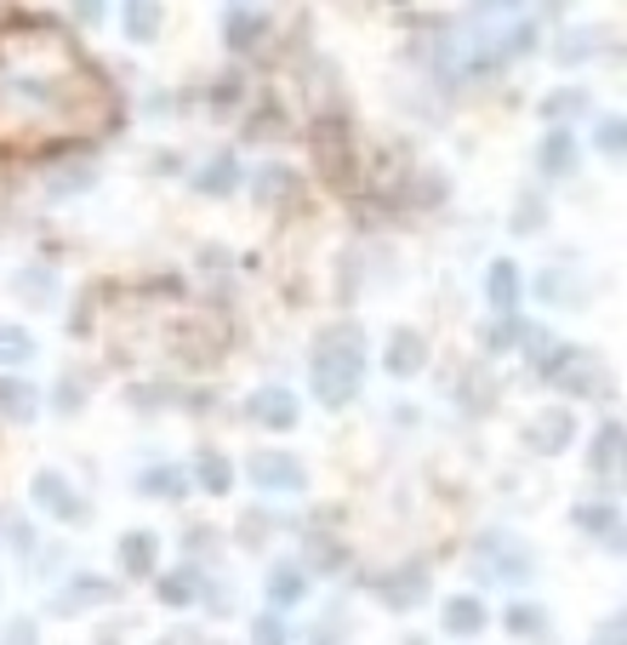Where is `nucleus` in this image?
<instances>
[{
  "instance_id": "f257e3e1",
  "label": "nucleus",
  "mask_w": 627,
  "mask_h": 645,
  "mask_svg": "<svg viewBox=\"0 0 627 645\" xmlns=\"http://www.w3.org/2000/svg\"><path fill=\"white\" fill-rule=\"evenodd\" d=\"M114 97L81 46L52 23H12L0 35V143L35 148L86 138L109 120Z\"/></svg>"
},
{
  "instance_id": "f03ea898",
  "label": "nucleus",
  "mask_w": 627,
  "mask_h": 645,
  "mask_svg": "<svg viewBox=\"0 0 627 645\" xmlns=\"http://www.w3.org/2000/svg\"><path fill=\"white\" fill-rule=\"evenodd\" d=\"M365 378V337L360 326H331L314 343V394L319 406H348Z\"/></svg>"
},
{
  "instance_id": "7ed1b4c3",
  "label": "nucleus",
  "mask_w": 627,
  "mask_h": 645,
  "mask_svg": "<svg viewBox=\"0 0 627 645\" xmlns=\"http://www.w3.org/2000/svg\"><path fill=\"white\" fill-rule=\"evenodd\" d=\"M473 572L485 583H524L531 577V554H524V542H514L508 531H485L473 542Z\"/></svg>"
},
{
  "instance_id": "20e7f679",
  "label": "nucleus",
  "mask_w": 627,
  "mask_h": 645,
  "mask_svg": "<svg viewBox=\"0 0 627 645\" xmlns=\"http://www.w3.org/2000/svg\"><path fill=\"white\" fill-rule=\"evenodd\" d=\"M29 498H35V509H40V514L69 519V526H86V519H92V509L81 503V491H74V486L58 475V468H40L35 486H29Z\"/></svg>"
},
{
  "instance_id": "39448f33",
  "label": "nucleus",
  "mask_w": 627,
  "mask_h": 645,
  "mask_svg": "<svg viewBox=\"0 0 627 645\" xmlns=\"http://www.w3.org/2000/svg\"><path fill=\"white\" fill-rule=\"evenodd\" d=\"M422 594H429V565H399V572H383V577H376V600H383L388 611L422 606Z\"/></svg>"
},
{
  "instance_id": "423d86ee",
  "label": "nucleus",
  "mask_w": 627,
  "mask_h": 645,
  "mask_svg": "<svg viewBox=\"0 0 627 645\" xmlns=\"http://www.w3.org/2000/svg\"><path fill=\"white\" fill-rule=\"evenodd\" d=\"M570 434H576V411H536L531 423H524V445L531 452H542V457H554V452H565L570 445Z\"/></svg>"
},
{
  "instance_id": "0eeeda50",
  "label": "nucleus",
  "mask_w": 627,
  "mask_h": 645,
  "mask_svg": "<svg viewBox=\"0 0 627 645\" xmlns=\"http://www.w3.org/2000/svg\"><path fill=\"white\" fill-rule=\"evenodd\" d=\"M245 417H251V423H263V429H297L303 406H297L291 389H257V394L245 401Z\"/></svg>"
},
{
  "instance_id": "6e6552de",
  "label": "nucleus",
  "mask_w": 627,
  "mask_h": 645,
  "mask_svg": "<svg viewBox=\"0 0 627 645\" xmlns=\"http://www.w3.org/2000/svg\"><path fill=\"white\" fill-rule=\"evenodd\" d=\"M245 475L257 480L263 491H303V480H309V475H303V463L286 457V452H257Z\"/></svg>"
},
{
  "instance_id": "1a4fd4ad",
  "label": "nucleus",
  "mask_w": 627,
  "mask_h": 645,
  "mask_svg": "<svg viewBox=\"0 0 627 645\" xmlns=\"http://www.w3.org/2000/svg\"><path fill=\"white\" fill-rule=\"evenodd\" d=\"M104 600H114L109 577H74V583H63V594H52V611L58 617H81V611L104 606Z\"/></svg>"
},
{
  "instance_id": "9d476101",
  "label": "nucleus",
  "mask_w": 627,
  "mask_h": 645,
  "mask_svg": "<svg viewBox=\"0 0 627 645\" xmlns=\"http://www.w3.org/2000/svg\"><path fill=\"white\" fill-rule=\"evenodd\" d=\"M383 366L394 371V378H417V371L429 366V337H422V332H411V326H399V332L388 337V355H383Z\"/></svg>"
},
{
  "instance_id": "9b49d317",
  "label": "nucleus",
  "mask_w": 627,
  "mask_h": 645,
  "mask_svg": "<svg viewBox=\"0 0 627 645\" xmlns=\"http://www.w3.org/2000/svg\"><path fill=\"white\" fill-rule=\"evenodd\" d=\"M314 148H319V166H325V178H331V183L354 178V160H348V132L342 127H319Z\"/></svg>"
},
{
  "instance_id": "f8f14e48",
  "label": "nucleus",
  "mask_w": 627,
  "mask_h": 645,
  "mask_svg": "<svg viewBox=\"0 0 627 645\" xmlns=\"http://www.w3.org/2000/svg\"><path fill=\"white\" fill-rule=\"evenodd\" d=\"M554 383H565L570 394H599V360H593L588 349H565Z\"/></svg>"
},
{
  "instance_id": "ddd939ff",
  "label": "nucleus",
  "mask_w": 627,
  "mask_h": 645,
  "mask_svg": "<svg viewBox=\"0 0 627 645\" xmlns=\"http://www.w3.org/2000/svg\"><path fill=\"white\" fill-rule=\"evenodd\" d=\"M155 531H125L120 537V572L125 577H155Z\"/></svg>"
},
{
  "instance_id": "4468645a",
  "label": "nucleus",
  "mask_w": 627,
  "mask_h": 645,
  "mask_svg": "<svg viewBox=\"0 0 627 645\" xmlns=\"http://www.w3.org/2000/svg\"><path fill=\"white\" fill-rule=\"evenodd\" d=\"M485 623H491V611H485L480 594H457V600L445 606V629H450V634H462V640H468V634H480Z\"/></svg>"
},
{
  "instance_id": "2eb2a0df",
  "label": "nucleus",
  "mask_w": 627,
  "mask_h": 645,
  "mask_svg": "<svg viewBox=\"0 0 627 645\" xmlns=\"http://www.w3.org/2000/svg\"><path fill=\"white\" fill-rule=\"evenodd\" d=\"M485 297H491V309L496 314H514L519 309V268L502 258V263H491V275H485Z\"/></svg>"
},
{
  "instance_id": "dca6fc26",
  "label": "nucleus",
  "mask_w": 627,
  "mask_h": 645,
  "mask_svg": "<svg viewBox=\"0 0 627 645\" xmlns=\"http://www.w3.org/2000/svg\"><path fill=\"white\" fill-rule=\"evenodd\" d=\"M303 594H309V577L297 572V565H274V572H268V606H274V611L297 606Z\"/></svg>"
},
{
  "instance_id": "f3484780",
  "label": "nucleus",
  "mask_w": 627,
  "mask_h": 645,
  "mask_svg": "<svg viewBox=\"0 0 627 645\" xmlns=\"http://www.w3.org/2000/svg\"><path fill=\"white\" fill-rule=\"evenodd\" d=\"M35 406H40L35 383H23V378H0V417H17V423H29Z\"/></svg>"
},
{
  "instance_id": "a211bd4d",
  "label": "nucleus",
  "mask_w": 627,
  "mask_h": 645,
  "mask_svg": "<svg viewBox=\"0 0 627 645\" xmlns=\"http://www.w3.org/2000/svg\"><path fill=\"white\" fill-rule=\"evenodd\" d=\"M234 183H240V160L234 155H212L206 166H200V178H194L200 194H229Z\"/></svg>"
},
{
  "instance_id": "6ab92c4d",
  "label": "nucleus",
  "mask_w": 627,
  "mask_h": 645,
  "mask_svg": "<svg viewBox=\"0 0 627 645\" xmlns=\"http://www.w3.org/2000/svg\"><path fill=\"white\" fill-rule=\"evenodd\" d=\"M622 452H627V434H622V423L611 417V423L593 434V468H599V475H616V468H622Z\"/></svg>"
},
{
  "instance_id": "aec40b11",
  "label": "nucleus",
  "mask_w": 627,
  "mask_h": 645,
  "mask_svg": "<svg viewBox=\"0 0 627 645\" xmlns=\"http://www.w3.org/2000/svg\"><path fill=\"white\" fill-rule=\"evenodd\" d=\"M155 594H160V606H194L200 600V572H166L160 583H155Z\"/></svg>"
},
{
  "instance_id": "412c9836",
  "label": "nucleus",
  "mask_w": 627,
  "mask_h": 645,
  "mask_svg": "<svg viewBox=\"0 0 627 645\" xmlns=\"http://www.w3.org/2000/svg\"><path fill=\"white\" fill-rule=\"evenodd\" d=\"M194 480L212 491V498H229V486H234V468H229V457H217V452H200V463H194Z\"/></svg>"
},
{
  "instance_id": "4be33fe9",
  "label": "nucleus",
  "mask_w": 627,
  "mask_h": 645,
  "mask_svg": "<svg viewBox=\"0 0 627 645\" xmlns=\"http://www.w3.org/2000/svg\"><path fill=\"white\" fill-rule=\"evenodd\" d=\"M257 201H263V206H286V201H297V178H291L286 166L257 171Z\"/></svg>"
},
{
  "instance_id": "5701e85b",
  "label": "nucleus",
  "mask_w": 627,
  "mask_h": 645,
  "mask_svg": "<svg viewBox=\"0 0 627 645\" xmlns=\"http://www.w3.org/2000/svg\"><path fill=\"white\" fill-rule=\"evenodd\" d=\"M155 29H160V0H125V35L155 40Z\"/></svg>"
},
{
  "instance_id": "b1692460",
  "label": "nucleus",
  "mask_w": 627,
  "mask_h": 645,
  "mask_svg": "<svg viewBox=\"0 0 627 645\" xmlns=\"http://www.w3.org/2000/svg\"><path fill=\"white\" fill-rule=\"evenodd\" d=\"M576 526H588V531H605L611 554H622V519H616L611 509H599V503H582V509H576Z\"/></svg>"
},
{
  "instance_id": "393cba45",
  "label": "nucleus",
  "mask_w": 627,
  "mask_h": 645,
  "mask_svg": "<svg viewBox=\"0 0 627 645\" xmlns=\"http://www.w3.org/2000/svg\"><path fill=\"white\" fill-rule=\"evenodd\" d=\"M29 360H35V337L0 320V366H29Z\"/></svg>"
},
{
  "instance_id": "a878e982",
  "label": "nucleus",
  "mask_w": 627,
  "mask_h": 645,
  "mask_svg": "<svg viewBox=\"0 0 627 645\" xmlns=\"http://www.w3.org/2000/svg\"><path fill=\"white\" fill-rule=\"evenodd\" d=\"M542 171L547 178H565V171H576V143H570V132H554L542 143Z\"/></svg>"
},
{
  "instance_id": "bb28decb",
  "label": "nucleus",
  "mask_w": 627,
  "mask_h": 645,
  "mask_svg": "<svg viewBox=\"0 0 627 645\" xmlns=\"http://www.w3.org/2000/svg\"><path fill=\"white\" fill-rule=\"evenodd\" d=\"M143 491H148V498L178 503L183 491H189V475H183V468H148V475H143Z\"/></svg>"
},
{
  "instance_id": "cd10ccee",
  "label": "nucleus",
  "mask_w": 627,
  "mask_h": 645,
  "mask_svg": "<svg viewBox=\"0 0 627 645\" xmlns=\"http://www.w3.org/2000/svg\"><path fill=\"white\" fill-rule=\"evenodd\" d=\"M263 35H268V23L257 12H229V46H234V52H251Z\"/></svg>"
},
{
  "instance_id": "c85d7f7f",
  "label": "nucleus",
  "mask_w": 627,
  "mask_h": 645,
  "mask_svg": "<svg viewBox=\"0 0 627 645\" xmlns=\"http://www.w3.org/2000/svg\"><path fill=\"white\" fill-rule=\"evenodd\" d=\"M542 217H547V201L531 189V194H519V206H514V235H531L542 229Z\"/></svg>"
},
{
  "instance_id": "c756f323",
  "label": "nucleus",
  "mask_w": 627,
  "mask_h": 645,
  "mask_svg": "<svg viewBox=\"0 0 627 645\" xmlns=\"http://www.w3.org/2000/svg\"><path fill=\"white\" fill-rule=\"evenodd\" d=\"M508 629L514 634H524V640H542V629H547V617H542V606H508Z\"/></svg>"
},
{
  "instance_id": "7c9ffc66",
  "label": "nucleus",
  "mask_w": 627,
  "mask_h": 645,
  "mask_svg": "<svg viewBox=\"0 0 627 645\" xmlns=\"http://www.w3.org/2000/svg\"><path fill=\"white\" fill-rule=\"evenodd\" d=\"M52 401H58V411H81V406H86V378H81V371H69V378H58Z\"/></svg>"
},
{
  "instance_id": "2f4dec72",
  "label": "nucleus",
  "mask_w": 627,
  "mask_h": 645,
  "mask_svg": "<svg viewBox=\"0 0 627 645\" xmlns=\"http://www.w3.org/2000/svg\"><path fill=\"white\" fill-rule=\"evenodd\" d=\"M593 40H599V29H570V35L559 40V63H582V58H593Z\"/></svg>"
},
{
  "instance_id": "473e14b6",
  "label": "nucleus",
  "mask_w": 627,
  "mask_h": 645,
  "mask_svg": "<svg viewBox=\"0 0 627 645\" xmlns=\"http://www.w3.org/2000/svg\"><path fill=\"white\" fill-rule=\"evenodd\" d=\"M599 148H605V155H622V148H627V120L622 115H605V120H599V138H593Z\"/></svg>"
},
{
  "instance_id": "72a5a7b5",
  "label": "nucleus",
  "mask_w": 627,
  "mask_h": 645,
  "mask_svg": "<svg viewBox=\"0 0 627 645\" xmlns=\"http://www.w3.org/2000/svg\"><path fill=\"white\" fill-rule=\"evenodd\" d=\"M251 645H291V634H286V623L280 617H257V623H251Z\"/></svg>"
},
{
  "instance_id": "f704fd0d",
  "label": "nucleus",
  "mask_w": 627,
  "mask_h": 645,
  "mask_svg": "<svg viewBox=\"0 0 627 645\" xmlns=\"http://www.w3.org/2000/svg\"><path fill=\"white\" fill-rule=\"evenodd\" d=\"M166 401H178V389H171V383H137L132 389V406H166Z\"/></svg>"
},
{
  "instance_id": "c9c22d12",
  "label": "nucleus",
  "mask_w": 627,
  "mask_h": 645,
  "mask_svg": "<svg viewBox=\"0 0 627 645\" xmlns=\"http://www.w3.org/2000/svg\"><path fill=\"white\" fill-rule=\"evenodd\" d=\"M462 401H468V411H485V406L496 401V389H491V378H480V383H473V378H468V383H462Z\"/></svg>"
},
{
  "instance_id": "e433bc0d",
  "label": "nucleus",
  "mask_w": 627,
  "mask_h": 645,
  "mask_svg": "<svg viewBox=\"0 0 627 645\" xmlns=\"http://www.w3.org/2000/svg\"><path fill=\"white\" fill-rule=\"evenodd\" d=\"M0 645H40V629L29 623V617H17V623L7 629V640H0Z\"/></svg>"
},
{
  "instance_id": "4c0bfd02",
  "label": "nucleus",
  "mask_w": 627,
  "mask_h": 645,
  "mask_svg": "<svg viewBox=\"0 0 627 645\" xmlns=\"http://www.w3.org/2000/svg\"><path fill=\"white\" fill-rule=\"evenodd\" d=\"M519 332H524V326H514V320L502 314V320H496V326H491L485 337H491V349H508V343H519Z\"/></svg>"
},
{
  "instance_id": "58836bf2",
  "label": "nucleus",
  "mask_w": 627,
  "mask_h": 645,
  "mask_svg": "<svg viewBox=\"0 0 627 645\" xmlns=\"http://www.w3.org/2000/svg\"><path fill=\"white\" fill-rule=\"evenodd\" d=\"M314 565H325V572H337V565H342V549H337V542H314Z\"/></svg>"
},
{
  "instance_id": "ea45409f",
  "label": "nucleus",
  "mask_w": 627,
  "mask_h": 645,
  "mask_svg": "<svg viewBox=\"0 0 627 645\" xmlns=\"http://www.w3.org/2000/svg\"><path fill=\"white\" fill-rule=\"evenodd\" d=\"M582 109V92H565V97H547V115H576Z\"/></svg>"
},
{
  "instance_id": "a19ab883",
  "label": "nucleus",
  "mask_w": 627,
  "mask_h": 645,
  "mask_svg": "<svg viewBox=\"0 0 627 645\" xmlns=\"http://www.w3.org/2000/svg\"><path fill=\"white\" fill-rule=\"evenodd\" d=\"M622 634H627V623H622V617H611V623L599 629V640H593V645H622Z\"/></svg>"
},
{
  "instance_id": "79ce46f5",
  "label": "nucleus",
  "mask_w": 627,
  "mask_h": 645,
  "mask_svg": "<svg viewBox=\"0 0 627 645\" xmlns=\"http://www.w3.org/2000/svg\"><path fill=\"white\" fill-rule=\"evenodd\" d=\"M74 17H81V23H97V17H104V0H74Z\"/></svg>"
},
{
  "instance_id": "37998d69",
  "label": "nucleus",
  "mask_w": 627,
  "mask_h": 645,
  "mask_svg": "<svg viewBox=\"0 0 627 645\" xmlns=\"http://www.w3.org/2000/svg\"><path fill=\"white\" fill-rule=\"evenodd\" d=\"M160 645H200V634H166Z\"/></svg>"
},
{
  "instance_id": "c03bdc74",
  "label": "nucleus",
  "mask_w": 627,
  "mask_h": 645,
  "mask_svg": "<svg viewBox=\"0 0 627 645\" xmlns=\"http://www.w3.org/2000/svg\"><path fill=\"white\" fill-rule=\"evenodd\" d=\"M309 645H337V640H331V629H319V634H314Z\"/></svg>"
},
{
  "instance_id": "a18cd8bd",
  "label": "nucleus",
  "mask_w": 627,
  "mask_h": 645,
  "mask_svg": "<svg viewBox=\"0 0 627 645\" xmlns=\"http://www.w3.org/2000/svg\"><path fill=\"white\" fill-rule=\"evenodd\" d=\"M480 7H491V12H502V7H514V0H480Z\"/></svg>"
},
{
  "instance_id": "49530a36",
  "label": "nucleus",
  "mask_w": 627,
  "mask_h": 645,
  "mask_svg": "<svg viewBox=\"0 0 627 645\" xmlns=\"http://www.w3.org/2000/svg\"><path fill=\"white\" fill-rule=\"evenodd\" d=\"M104 645H114V640H104Z\"/></svg>"
}]
</instances>
